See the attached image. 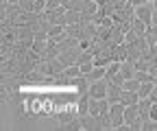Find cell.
I'll return each mask as SVG.
<instances>
[{
  "instance_id": "6da1fadb",
  "label": "cell",
  "mask_w": 157,
  "mask_h": 131,
  "mask_svg": "<svg viewBox=\"0 0 157 131\" xmlns=\"http://www.w3.org/2000/svg\"><path fill=\"white\" fill-rule=\"evenodd\" d=\"M124 103H111L109 105V116H111V122H113V129H120L124 125Z\"/></svg>"
},
{
  "instance_id": "7a4b0ae2",
  "label": "cell",
  "mask_w": 157,
  "mask_h": 131,
  "mask_svg": "<svg viewBox=\"0 0 157 131\" xmlns=\"http://www.w3.org/2000/svg\"><path fill=\"white\" fill-rule=\"evenodd\" d=\"M107 90H109V81L107 79H98L94 83H90V96L92 98H107Z\"/></svg>"
},
{
  "instance_id": "3957f363",
  "label": "cell",
  "mask_w": 157,
  "mask_h": 131,
  "mask_svg": "<svg viewBox=\"0 0 157 131\" xmlns=\"http://www.w3.org/2000/svg\"><path fill=\"white\" fill-rule=\"evenodd\" d=\"M81 125H83L85 131H101V129H103V120H101V116H94V114H85V116H81Z\"/></svg>"
},
{
  "instance_id": "277c9868",
  "label": "cell",
  "mask_w": 157,
  "mask_h": 131,
  "mask_svg": "<svg viewBox=\"0 0 157 131\" xmlns=\"http://www.w3.org/2000/svg\"><path fill=\"white\" fill-rule=\"evenodd\" d=\"M153 11H155L153 2H144V5H140V7H135V17L144 20L146 24H153Z\"/></svg>"
},
{
  "instance_id": "5b68a950",
  "label": "cell",
  "mask_w": 157,
  "mask_h": 131,
  "mask_svg": "<svg viewBox=\"0 0 157 131\" xmlns=\"http://www.w3.org/2000/svg\"><path fill=\"white\" fill-rule=\"evenodd\" d=\"M122 92H124V87H122V85L109 83V90H107V101H109V103H120V101H122Z\"/></svg>"
},
{
  "instance_id": "8992f818",
  "label": "cell",
  "mask_w": 157,
  "mask_h": 131,
  "mask_svg": "<svg viewBox=\"0 0 157 131\" xmlns=\"http://www.w3.org/2000/svg\"><path fill=\"white\" fill-rule=\"evenodd\" d=\"M76 111H78V116L90 114V92H85V94H78V101H76Z\"/></svg>"
},
{
  "instance_id": "52a82bcc",
  "label": "cell",
  "mask_w": 157,
  "mask_h": 131,
  "mask_svg": "<svg viewBox=\"0 0 157 131\" xmlns=\"http://www.w3.org/2000/svg\"><path fill=\"white\" fill-rule=\"evenodd\" d=\"M137 118H140V109H137V103H135V105H127V107H124V122L131 125V122H135Z\"/></svg>"
},
{
  "instance_id": "ba28073f",
  "label": "cell",
  "mask_w": 157,
  "mask_h": 131,
  "mask_svg": "<svg viewBox=\"0 0 157 131\" xmlns=\"http://www.w3.org/2000/svg\"><path fill=\"white\" fill-rule=\"evenodd\" d=\"M72 85L78 90V94H85V92H90V79L85 77V74H81V77L72 79Z\"/></svg>"
},
{
  "instance_id": "9c48e42d",
  "label": "cell",
  "mask_w": 157,
  "mask_h": 131,
  "mask_svg": "<svg viewBox=\"0 0 157 131\" xmlns=\"http://www.w3.org/2000/svg\"><path fill=\"white\" fill-rule=\"evenodd\" d=\"M146 22L144 20H140V17H133V22H131V29L137 33V37H146Z\"/></svg>"
},
{
  "instance_id": "30bf717a",
  "label": "cell",
  "mask_w": 157,
  "mask_h": 131,
  "mask_svg": "<svg viewBox=\"0 0 157 131\" xmlns=\"http://www.w3.org/2000/svg\"><path fill=\"white\" fill-rule=\"evenodd\" d=\"M122 103H124V105L140 103V94H137V92H131V90H124V92H122Z\"/></svg>"
},
{
  "instance_id": "8fae6325",
  "label": "cell",
  "mask_w": 157,
  "mask_h": 131,
  "mask_svg": "<svg viewBox=\"0 0 157 131\" xmlns=\"http://www.w3.org/2000/svg\"><path fill=\"white\" fill-rule=\"evenodd\" d=\"M61 77H68V79H76V77H81V66H78V64H74V66L63 68Z\"/></svg>"
},
{
  "instance_id": "7c38bea8",
  "label": "cell",
  "mask_w": 157,
  "mask_h": 131,
  "mask_svg": "<svg viewBox=\"0 0 157 131\" xmlns=\"http://www.w3.org/2000/svg\"><path fill=\"white\" fill-rule=\"evenodd\" d=\"M120 72H122L124 81H127V79H133V77H135V64H131V61H122Z\"/></svg>"
},
{
  "instance_id": "4fadbf2b",
  "label": "cell",
  "mask_w": 157,
  "mask_h": 131,
  "mask_svg": "<svg viewBox=\"0 0 157 131\" xmlns=\"http://www.w3.org/2000/svg\"><path fill=\"white\" fill-rule=\"evenodd\" d=\"M57 118H59V125H63V122H70V120L78 118V111H59Z\"/></svg>"
},
{
  "instance_id": "5bb4252c",
  "label": "cell",
  "mask_w": 157,
  "mask_h": 131,
  "mask_svg": "<svg viewBox=\"0 0 157 131\" xmlns=\"http://www.w3.org/2000/svg\"><path fill=\"white\" fill-rule=\"evenodd\" d=\"M153 90H155V83H153V81H146V83L140 85L137 94H140V98H146V96H151V92H153Z\"/></svg>"
},
{
  "instance_id": "9a60e30c",
  "label": "cell",
  "mask_w": 157,
  "mask_h": 131,
  "mask_svg": "<svg viewBox=\"0 0 157 131\" xmlns=\"http://www.w3.org/2000/svg\"><path fill=\"white\" fill-rule=\"evenodd\" d=\"M140 85H142V83H140V81H137V79L133 77V79H127L122 87H124V90H131V92H137V90H140Z\"/></svg>"
},
{
  "instance_id": "2e32d148",
  "label": "cell",
  "mask_w": 157,
  "mask_h": 131,
  "mask_svg": "<svg viewBox=\"0 0 157 131\" xmlns=\"http://www.w3.org/2000/svg\"><path fill=\"white\" fill-rule=\"evenodd\" d=\"M109 83H116V85H124V77H122V72H116L113 77L109 79Z\"/></svg>"
},
{
  "instance_id": "e0dca14e",
  "label": "cell",
  "mask_w": 157,
  "mask_h": 131,
  "mask_svg": "<svg viewBox=\"0 0 157 131\" xmlns=\"http://www.w3.org/2000/svg\"><path fill=\"white\" fill-rule=\"evenodd\" d=\"M94 70V61H87V64H81V74H85V77H87V74Z\"/></svg>"
},
{
  "instance_id": "ac0fdd59",
  "label": "cell",
  "mask_w": 157,
  "mask_h": 131,
  "mask_svg": "<svg viewBox=\"0 0 157 131\" xmlns=\"http://www.w3.org/2000/svg\"><path fill=\"white\" fill-rule=\"evenodd\" d=\"M148 118L157 122V103H153V105H151V111H148Z\"/></svg>"
},
{
  "instance_id": "d6986e66",
  "label": "cell",
  "mask_w": 157,
  "mask_h": 131,
  "mask_svg": "<svg viewBox=\"0 0 157 131\" xmlns=\"http://www.w3.org/2000/svg\"><path fill=\"white\" fill-rule=\"evenodd\" d=\"M153 24H155V26H157V9H155V11H153Z\"/></svg>"
},
{
  "instance_id": "ffe728a7",
  "label": "cell",
  "mask_w": 157,
  "mask_h": 131,
  "mask_svg": "<svg viewBox=\"0 0 157 131\" xmlns=\"http://www.w3.org/2000/svg\"><path fill=\"white\" fill-rule=\"evenodd\" d=\"M146 2H155V0H146Z\"/></svg>"
},
{
  "instance_id": "44dd1931",
  "label": "cell",
  "mask_w": 157,
  "mask_h": 131,
  "mask_svg": "<svg viewBox=\"0 0 157 131\" xmlns=\"http://www.w3.org/2000/svg\"><path fill=\"white\" fill-rule=\"evenodd\" d=\"M96 2H98V0H96Z\"/></svg>"
}]
</instances>
